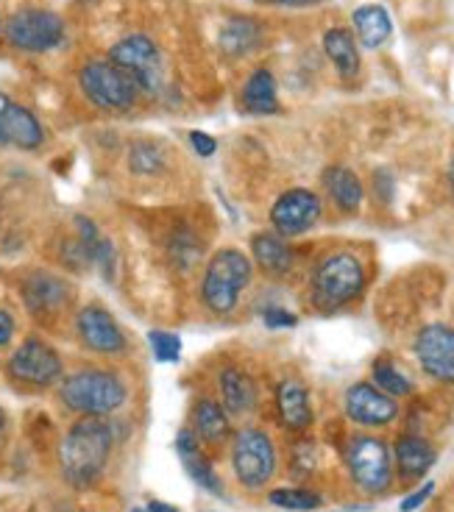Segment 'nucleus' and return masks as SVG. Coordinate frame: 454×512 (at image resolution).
Listing matches in <instances>:
<instances>
[{
  "label": "nucleus",
  "mask_w": 454,
  "mask_h": 512,
  "mask_svg": "<svg viewBox=\"0 0 454 512\" xmlns=\"http://www.w3.org/2000/svg\"><path fill=\"white\" fill-rule=\"evenodd\" d=\"M112 451V429L101 418L87 415L84 421L70 426L59 448V462L70 485H90L104 471Z\"/></svg>",
  "instance_id": "nucleus-1"
},
{
  "label": "nucleus",
  "mask_w": 454,
  "mask_h": 512,
  "mask_svg": "<svg viewBox=\"0 0 454 512\" xmlns=\"http://www.w3.org/2000/svg\"><path fill=\"white\" fill-rule=\"evenodd\" d=\"M251 284V262L243 251L237 248H223L209 259L201 282V298L212 312L229 315L240 295Z\"/></svg>",
  "instance_id": "nucleus-2"
},
{
  "label": "nucleus",
  "mask_w": 454,
  "mask_h": 512,
  "mask_svg": "<svg viewBox=\"0 0 454 512\" xmlns=\"http://www.w3.org/2000/svg\"><path fill=\"white\" fill-rule=\"evenodd\" d=\"M59 396L65 401V407H70L73 412L104 418L109 412L123 407L126 384L120 382V376L109 371H78L67 376Z\"/></svg>",
  "instance_id": "nucleus-3"
},
{
  "label": "nucleus",
  "mask_w": 454,
  "mask_h": 512,
  "mask_svg": "<svg viewBox=\"0 0 454 512\" xmlns=\"http://www.w3.org/2000/svg\"><path fill=\"white\" fill-rule=\"evenodd\" d=\"M365 270L351 254H332L312 273V298L326 309L343 307L363 293Z\"/></svg>",
  "instance_id": "nucleus-4"
},
{
  "label": "nucleus",
  "mask_w": 454,
  "mask_h": 512,
  "mask_svg": "<svg viewBox=\"0 0 454 512\" xmlns=\"http://www.w3.org/2000/svg\"><path fill=\"white\" fill-rule=\"evenodd\" d=\"M109 62L120 67L137 84V90L148 92V95H159L165 87L162 53L154 45V39H148L145 34H131V37L115 42L109 51Z\"/></svg>",
  "instance_id": "nucleus-5"
},
{
  "label": "nucleus",
  "mask_w": 454,
  "mask_h": 512,
  "mask_svg": "<svg viewBox=\"0 0 454 512\" xmlns=\"http://www.w3.org/2000/svg\"><path fill=\"white\" fill-rule=\"evenodd\" d=\"M78 84L95 106L112 109V112L131 109L137 101V92H140L137 84L109 59L106 62L104 59H92V62L84 64L78 73Z\"/></svg>",
  "instance_id": "nucleus-6"
},
{
  "label": "nucleus",
  "mask_w": 454,
  "mask_h": 512,
  "mask_svg": "<svg viewBox=\"0 0 454 512\" xmlns=\"http://www.w3.org/2000/svg\"><path fill=\"white\" fill-rule=\"evenodd\" d=\"M234 474L240 479V485L248 490H260L268 485V479L276 471V448L271 437L262 429H243L234 437L232 448Z\"/></svg>",
  "instance_id": "nucleus-7"
},
{
  "label": "nucleus",
  "mask_w": 454,
  "mask_h": 512,
  "mask_svg": "<svg viewBox=\"0 0 454 512\" xmlns=\"http://www.w3.org/2000/svg\"><path fill=\"white\" fill-rule=\"evenodd\" d=\"M6 39L17 51H53L65 39V23L59 14L48 12V9H23L6 23Z\"/></svg>",
  "instance_id": "nucleus-8"
},
{
  "label": "nucleus",
  "mask_w": 454,
  "mask_h": 512,
  "mask_svg": "<svg viewBox=\"0 0 454 512\" xmlns=\"http://www.w3.org/2000/svg\"><path fill=\"white\" fill-rule=\"evenodd\" d=\"M346 462H349V471L357 487H363L365 493L377 496L390 487V479H393L390 451L379 437H354L349 443V451H346Z\"/></svg>",
  "instance_id": "nucleus-9"
},
{
  "label": "nucleus",
  "mask_w": 454,
  "mask_h": 512,
  "mask_svg": "<svg viewBox=\"0 0 454 512\" xmlns=\"http://www.w3.org/2000/svg\"><path fill=\"white\" fill-rule=\"evenodd\" d=\"M9 376L26 387H51L62 376V359L48 343L31 337L9 359Z\"/></svg>",
  "instance_id": "nucleus-10"
},
{
  "label": "nucleus",
  "mask_w": 454,
  "mask_h": 512,
  "mask_svg": "<svg viewBox=\"0 0 454 512\" xmlns=\"http://www.w3.org/2000/svg\"><path fill=\"white\" fill-rule=\"evenodd\" d=\"M416 357L421 368L438 379L454 384V329L446 323H429L416 337Z\"/></svg>",
  "instance_id": "nucleus-11"
},
{
  "label": "nucleus",
  "mask_w": 454,
  "mask_h": 512,
  "mask_svg": "<svg viewBox=\"0 0 454 512\" xmlns=\"http://www.w3.org/2000/svg\"><path fill=\"white\" fill-rule=\"evenodd\" d=\"M321 218V198L312 190H290L276 198L271 209V223L276 234L282 237H296L312 229Z\"/></svg>",
  "instance_id": "nucleus-12"
},
{
  "label": "nucleus",
  "mask_w": 454,
  "mask_h": 512,
  "mask_svg": "<svg viewBox=\"0 0 454 512\" xmlns=\"http://www.w3.org/2000/svg\"><path fill=\"white\" fill-rule=\"evenodd\" d=\"M42 140H45V131H42L37 115L26 106L0 95V145H12L20 151H37Z\"/></svg>",
  "instance_id": "nucleus-13"
},
{
  "label": "nucleus",
  "mask_w": 454,
  "mask_h": 512,
  "mask_svg": "<svg viewBox=\"0 0 454 512\" xmlns=\"http://www.w3.org/2000/svg\"><path fill=\"white\" fill-rule=\"evenodd\" d=\"M346 415L363 426H388L396 421L399 404L374 384L360 382L349 387V393H346Z\"/></svg>",
  "instance_id": "nucleus-14"
},
{
  "label": "nucleus",
  "mask_w": 454,
  "mask_h": 512,
  "mask_svg": "<svg viewBox=\"0 0 454 512\" xmlns=\"http://www.w3.org/2000/svg\"><path fill=\"white\" fill-rule=\"evenodd\" d=\"M78 334L84 346L98 351V354H120L126 348V334L120 332L117 320L98 304H90L78 312L76 318Z\"/></svg>",
  "instance_id": "nucleus-15"
},
{
  "label": "nucleus",
  "mask_w": 454,
  "mask_h": 512,
  "mask_svg": "<svg viewBox=\"0 0 454 512\" xmlns=\"http://www.w3.org/2000/svg\"><path fill=\"white\" fill-rule=\"evenodd\" d=\"M23 301L31 315L48 318L62 312L70 301V287L65 279L53 276V273H31L23 282Z\"/></svg>",
  "instance_id": "nucleus-16"
},
{
  "label": "nucleus",
  "mask_w": 454,
  "mask_h": 512,
  "mask_svg": "<svg viewBox=\"0 0 454 512\" xmlns=\"http://www.w3.org/2000/svg\"><path fill=\"white\" fill-rule=\"evenodd\" d=\"M276 404H279V418L287 429L304 432L312 423L310 396H307V387L301 382L287 379V382L279 384L276 387Z\"/></svg>",
  "instance_id": "nucleus-17"
},
{
  "label": "nucleus",
  "mask_w": 454,
  "mask_h": 512,
  "mask_svg": "<svg viewBox=\"0 0 454 512\" xmlns=\"http://www.w3.org/2000/svg\"><path fill=\"white\" fill-rule=\"evenodd\" d=\"M221 396L223 407L229 415H248L257 404V384L240 368H223L221 371Z\"/></svg>",
  "instance_id": "nucleus-18"
},
{
  "label": "nucleus",
  "mask_w": 454,
  "mask_h": 512,
  "mask_svg": "<svg viewBox=\"0 0 454 512\" xmlns=\"http://www.w3.org/2000/svg\"><path fill=\"white\" fill-rule=\"evenodd\" d=\"M251 254L260 262V268L268 273H287L293 265V251L285 243V237L271 234V231H262L251 240Z\"/></svg>",
  "instance_id": "nucleus-19"
},
{
  "label": "nucleus",
  "mask_w": 454,
  "mask_h": 512,
  "mask_svg": "<svg viewBox=\"0 0 454 512\" xmlns=\"http://www.w3.org/2000/svg\"><path fill=\"white\" fill-rule=\"evenodd\" d=\"M396 465L404 479H418L435 465V448L421 437H402L396 443Z\"/></svg>",
  "instance_id": "nucleus-20"
},
{
  "label": "nucleus",
  "mask_w": 454,
  "mask_h": 512,
  "mask_svg": "<svg viewBox=\"0 0 454 512\" xmlns=\"http://www.w3.org/2000/svg\"><path fill=\"white\" fill-rule=\"evenodd\" d=\"M354 28H357V37L363 42L365 48H379V45H385L393 34V23H390V14L377 6V3H371V6H360L357 12H354Z\"/></svg>",
  "instance_id": "nucleus-21"
},
{
  "label": "nucleus",
  "mask_w": 454,
  "mask_h": 512,
  "mask_svg": "<svg viewBox=\"0 0 454 512\" xmlns=\"http://www.w3.org/2000/svg\"><path fill=\"white\" fill-rule=\"evenodd\" d=\"M324 51L338 67L343 78H354L360 73V53H357V42L346 28H329L324 34Z\"/></svg>",
  "instance_id": "nucleus-22"
},
{
  "label": "nucleus",
  "mask_w": 454,
  "mask_h": 512,
  "mask_svg": "<svg viewBox=\"0 0 454 512\" xmlns=\"http://www.w3.org/2000/svg\"><path fill=\"white\" fill-rule=\"evenodd\" d=\"M324 187L343 212H357L363 204V184L349 167H329L324 173Z\"/></svg>",
  "instance_id": "nucleus-23"
},
{
  "label": "nucleus",
  "mask_w": 454,
  "mask_h": 512,
  "mask_svg": "<svg viewBox=\"0 0 454 512\" xmlns=\"http://www.w3.org/2000/svg\"><path fill=\"white\" fill-rule=\"evenodd\" d=\"M262 28L251 17H229L221 28V48L229 56H246L260 45Z\"/></svg>",
  "instance_id": "nucleus-24"
},
{
  "label": "nucleus",
  "mask_w": 454,
  "mask_h": 512,
  "mask_svg": "<svg viewBox=\"0 0 454 512\" xmlns=\"http://www.w3.org/2000/svg\"><path fill=\"white\" fill-rule=\"evenodd\" d=\"M243 106L254 115H273L279 109L276 101V81L271 70H254L243 87Z\"/></svg>",
  "instance_id": "nucleus-25"
},
{
  "label": "nucleus",
  "mask_w": 454,
  "mask_h": 512,
  "mask_svg": "<svg viewBox=\"0 0 454 512\" xmlns=\"http://www.w3.org/2000/svg\"><path fill=\"white\" fill-rule=\"evenodd\" d=\"M195 435L207 443H221L229 435V415L212 398H201L195 404Z\"/></svg>",
  "instance_id": "nucleus-26"
},
{
  "label": "nucleus",
  "mask_w": 454,
  "mask_h": 512,
  "mask_svg": "<svg viewBox=\"0 0 454 512\" xmlns=\"http://www.w3.org/2000/svg\"><path fill=\"white\" fill-rule=\"evenodd\" d=\"M273 507H282V510L290 512H310L318 510L324 501L318 493H312V490H299V487H282V490H273L271 496H268Z\"/></svg>",
  "instance_id": "nucleus-27"
},
{
  "label": "nucleus",
  "mask_w": 454,
  "mask_h": 512,
  "mask_svg": "<svg viewBox=\"0 0 454 512\" xmlns=\"http://www.w3.org/2000/svg\"><path fill=\"white\" fill-rule=\"evenodd\" d=\"M374 382H377L379 390L388 393V396H407V393L413 390L410 379L402 376V373L396 371L390 362H385V359H379L377 365H374Z\"/></svg>",
  "instance_id": "nucleus-28"
},
{
  "label": "nucleus",
  "mask_w": 454,
  "mask_h": 512,
  "mask_svg": "<svg viewBox=\"0 0 454 512\" xmlns=\"http://www.w3.org/2000/svg\"><path fill=\"white\" fill-rule=\"evenodd\" d=\"M201 240L190 234V231H179L176 237H173V243H170V256H173V262L179 265L182 270L193 268L195 262L201 259Z\"/></svg>",
  "instance_id": "nucleus-29"
},
{
  "label": "nucleus",
  "mask_w": 454,
  "mask_h": 512,
  "mask_svg": "<svg viewBox=\"0 0 454 512\" xmlns=\"http://www.w3.org/2000/svg\"><path fill=\"white\" fill-rule=\"evenodd\" d=\"M131 170L140 173V176H151V173H159L165 167V156L156 145H148V142H137L131 148Z\"/></svg>",
  "instance_id": "nucleus-30"
},
{
  "label": "nucleus",
  "mask_w": 454,
  "mask_h": 512,
  "mask_svg": "<svg viewBox=\"0 0 454 512\" xmlns=\"http://www.w3.org/2000/svg\"><path fill=\"white\" fill-rule=\"evenodd\" d=\"M182 462H184V468H187V474L193 476L195 485H201L204 490H209V493H218V496H223L221 482H218V476H215V471H212V465L201 457V451H198V454H190V457H182Z\"/></svg>",
  "instance_id": "nucleus-31"
},
{
  "label": "nucleus",
  "mask_w": 454,
  "mask_h": 512,
  "mask_svg": "<svg viewBox=\"0 0 454 512\" xmlns=\"http://www.w3.org/2000/svg\"><path fill=\"white\" fill-rule=\"evenodd\" d=\"M148 343L154 348L156 362H179V357H182V340H179V334L151 332L148 334Z\"/></svg>",
  "instance_id": "nucleus-32"
},
{
  "label": "nucleus",
  "mask_w": 454,
  "mask_h": 512,
  "mask_svg": "<svg viewBox=\"0 0 454 512\" xmlns=\"http://www.w3.org/2000/svg\"><path fill=\"white\" fill-rule=\"evenodd\" d=\"M92 262L101 268V273H104L106 282H115V248H112V243L106 240V237H101V243L95 245V251H92Z\"/></svg>",
  "instance_id": "nucleus-33"
},
{
  "label": "nucleus",
  "mask_w": 454,
  "mask_h": 512,
  "mask_svg": "<svg viewBox=\"0 0 454 512\" xmlns=\"http://www.w3.org/2000/svg\"><path fill=\"white\" fill-rule=\"evenodd\" d=\"M262 320H265V326H271V329H293V326L299 323L296 315H290V312H285V309L279 307L262 309Z\"/></svg>",
  "instance_id": "nucleus-34"
},
{
  "label": "nucleus",
  "mask_w": 454,
  "mask_h": 512,
  "mask_svg": "<svg viewBox=\"0 0 454 512\" xmlns=\"http://www.w3.org/2000/svg\"><path fill=\"white\" fill-rule=\"evenodd\" d=\"M190 145L195 148V154L198 156H212L218 151V142L215 137H209L204 131H190Z\"/></svg>",
  "instance_id": "nucleus-35"
},
{
  "label": "nucleus",
  "mask_w": 454,
  "mask_h": 512,
  "mask_svg": "<svg viewBox=\"0 0 454 512\" xmlns=\"http://www.w3.org/2000/svg\"><path fill=\"white\" fill-rule=\"evenodd\" d=\"M432 490H435V482H427V485L421 487V490H416L413 496H407V499L402 501V507H399V510H402V512L418 510V507H421V504H424V501L432 496Z\"/></svg>",
  "instance_id": "nucleus-36"
},
{
  "label": "nucleus",
  "mask_w": 454,
  "mask_h": 512,
  "mask_svg": "<svg viewBox=\"0 0 454 512\" xmlns=\"http://www.w3.org/2000/svg\"><path fill=\"white\" fill-rule=\"evenodd\" d=\"M176 448L182 457H190V454H198V435H193L190 429H182L179 437H176Z\"/></svg>",
  "instance_id": "nucleus-37"
},
{
  "label": "nucleus",
  "mask_w": 454,
  "mask_h": 512,
  "mask_svg": "<svg viewBox=\"0 0 454 512\" xmlns=\"http://www.w3.org/2000/svg\"><path fill=\"white\" fill-rule=\"evenodd\" d=\"M14 337V318L0 309V346H9Z\"/></svg>",
  "instance_id": "nucleus-38"
},
{
  "label": "nucleus",
  "mask_w": 454,
  "mask_h": 512,
  "mask_svg": "<svg viewBox=\"0 0 454 512\" xmlns=\"http://www.w3.org/2000/svg\"><path fill=\"white\" fill-rule=\"evenodd\" d=\"M148 512H179L176 507H170V504H162V501H148Z\"/></svg>",
  "instance_id": "nucleus-39"
},
{
  "label": "nucleus",
  "mask_w": 454,
  "mask_h": 512,
  "mask_svg": "<svg viewBox=\"0 0 454 512\" xmlns=\"http://www.w3.org/2000/svg\"><path fill=\"white\" fill-rule=\"evenodd\" d=\"M273 3H282V6H301V3H310V0H273Z\"/></svg>",
  "instance_id": "nucleus-40"
},
{
  "label": "nucleus",
  "mask_w": 454,
  "mask_h": 512,
  "mask_svg": "<svg viewBox=\"0 0 454 512\" xmlns=\"http://www.w3.org/2000/svg\"><path fill=\"white\" fill-rule=\"evenodd\" d=\"M3 423H6V415H3V410H0V432H3Z\"/></svg>",
  "instance_id": "nucleus-41"
},
{
  "label": "nucleus",
  "mask_w": 454,
  "mask_h": 512,
  "mask_svg": "<svg viewBox=\"0 0 454 512\" xmlns=\"http://www.w3.org/2000/svg\"><path fill=\"white\" fill-rule=\"evenodd\" d=\"M449 179H452V190H454V159H452V170H449Z\"/></svg>",
  "instance_id": "nucleus-42"
},
{
  "label": "nucleus",
  "mask_w": 454,
  "mask_h": 512,
  "mask_svg": "<svg viewBox=\"0 0 454 512\" xmlns=\"http://www.w3.org/2000/svg\"><path fill=\"white\" fill-rule=\"evenodd\" d=\"M0 34H3V20H0Z\"/></svg>",
  "instance_id": "nucleus-43"
},
{
  "label": "nucleus",
  "mask_w": 454,
  "mask_h": 512,
  "mask_svg": "<svg viewBox=\"0 0 454 512\" xmlns=\"http://www.w3.org/2000/svg\"><path fill=\"white\" fill-rule=\"evenodd\" d=\"M131 512H148V510H131Z\"/></svg>",
  "instance_id": "nucleus-44"
}]
</instances>
